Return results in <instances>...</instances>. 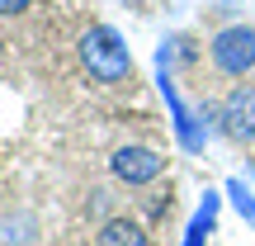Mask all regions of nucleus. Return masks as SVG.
Here are the masks:
<instances>
[{"label":"nucleus","instance_id":"1a4fd4ad","mask_svg":"<svg viewBox=\"0 0 255 246\" xmlns=\"http://www.w3.org/2000/svg\"><path fill=\"white\" fill-rule=\"evenodd\" d=\"M222 194H227V199H232V209H237L241 218H246L251 228H255V194H251V185H246V180H237V175H232V180L222 185Z\"/></svg>","mask_w":255,"mask_h":246},{"label":"nucleus","instance_id":"20e7f679","mask_svg":"<svg viewBox=\"0 0 255 246\" xmlns=\"http://www.w3.org/2000/svg\"><path fill=\"white\" fill-rule=\"evenodd\" d=\"M156 90H161L165 109H170V119H175V137H180V147L199 156V152H203V142H208V133L199 128L194 109L180 100V85H175V76H170V66H165V62H156Z\"/></svg>","mask_w":255,"mask_h":246},{"label":"nucleus","instance_id":"0eeeda50","mask_svg":"<svg viewBox=\"0 0 255 246\" xmlns=\"http://www.w3.org/2000/svg\"><path fill=\"white\" fill-rule=\"evenodd\" d=\"M218 213H222V194L218 190H203V199H199V209H194V218H189V228H184L180 246H203L213 232H218Z\"/></svg>","mask_w":255,"mask_h":246},{"label":"nucleus","instance_id":"6e6552de","mask_svg":"<svg viewBox=\"0 0 255 246\" xmlns=\"http://www.w3.org/2000/svg\"><path fill=\"white\" fill-rule=\"evenodd\" d=\"M38 242V223H33V213H5L0 218V246H33Z\"/></svg>","mask_w":255,"mask_h":246},{"label":"nucleus","instance_id":"f03ea898","mask_svg":"<svg viewBox=\"0 0 255 246\" xmlns=\"http://www.w3.org/2000/svg\"><path fill=\"white\" fill-rule=\"evenodd\" d=\"M208 66L222 81H246L255 71V24H227L208 38Z\"/></svg>","mask_w":255,"mask_h":246},{"label":"nucleus","instance_id":"39448f33","mask_svg":"<svg viewBox=\"0 0 255 246\" xmlns=\"http://www.w3.org/2000/svg\"><path fill=\"white\" fill-rule=\"evenodd\" d=\"M218 123H222V133H227L232 142H241V147L255 142V85H251V81L232 85V90L222 95Z\"/></svg>","mask_w":255,"mask_h":246},{"label":"nucleus","instance_id":"9b49d317","mask_svg":"<svg viewBox=\"0 0 255 246\" xmlns=\"http://www.w3.org/2000/svg\"><path fill=\"white\" fill-rule=\"evenodd\" d=\"M128 5H146V0H128Z\"/></svg>","mask_w":255,"mask_h":246},{"label":"nucleus","instance_id":"423d86ee","mask_svg":"<svg viewBox=\"0 0 255 246\" xmlns=\"http://www.w3.org/2000/svg\"><path fill=\"white\" fill-rule=\"evenodd\" d=\"M95 246H151V232H146V223L132 218V213H114V218L100 223Z\"/></svg>","mask_w":255,"mask_h":246},{"label":"nucleus","instance_id":"7ed1b4c3","mask_svg":"<svg viewBox=\"0 0 255 246\" xmlns=\"http://www.w3.org/2000/svg\"><path fill=\"white\" fill-rule=\"evenodd\" d=\"M109 175L128 190H146V185H156L165 175V156L146 142H123L109 152Z\"/></svg>","mask_w":255,"mask_h":246},{"label":"nucleus","instance_id":"f257e3e1","mask_svg":"<svg viewBox=\"0 0 255 246\" xmlns=\"http://www.w3.org/2000/svg\"><path fill=\"white\" fill-rule=\"evenodd\" d=\"M76 57H81L85 76L100 85H123L132 81V52H128L123 33L114 24H90L76 38Z\"/></svg>","mask_w":255,"mask_h":246},{"label":"nucleus","instance_id":"9d476101","mask_svg":"<svg viewBox=\"0 0 255 246\" xmlns=\"http://www.w3.org/2000/svg\"><path fill=\"white\" fill-rule=\"evenodd\" d=\"M28 5H33V0H0V19H14V14H24Z\"/></svg>","mask_w":255,"mask_h":246}]
</instances>
